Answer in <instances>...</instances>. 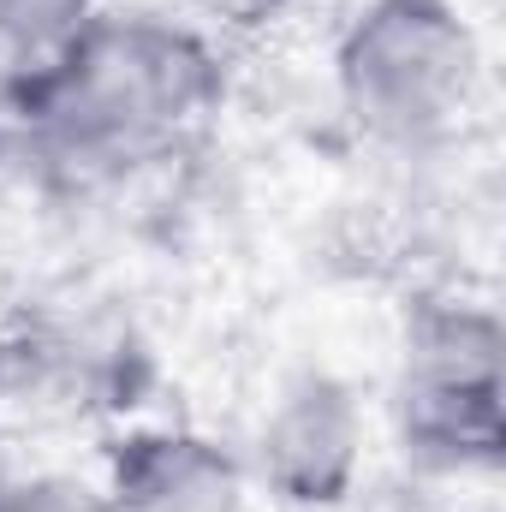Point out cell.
I'll use <instances>...</instances> for the list:
<instances>
[{
  "label": "cell",
  "mask_w": 506,
  "mask_h": 512,
  "mask_svg": "<svg viewBox=\"0 0 506 512\" xmlns=\"http://www.w3.org/2000/svg\"><path fill=\"white\" fill-rule=\"evenodd\" d=\"M227 96L215 42L161 12H90L24 60L6 102L36 149L72 167H131L203 126Z\"/></svg>",
  "instance_id": "obj_1"
},
{
  "label": "cell",
  "mask_w": 506,
  "mask_h": 512,
  "mask_svg": "<svg viewBox=\"0 0 506 512\" xmlns=\"http://www.w3.org/2000/svg\"><path fill=\"white\" fill-rule=\"evenodd\" d=\"M477 84L483 48L453 0H370L334 48L340 108L381 149L453 143Z\"/></svg>",
  "instance_id": "obj_2"
},
{
  "label": "cell",
  "mask_w": 506,
  "mask_h": 512,
  "mask_svg": "<svg viewBox=\"0 0 506 512\" xmlns=\"http://www.w3.org/2000/svg\"><path fill=\"white\" fill-rule=\"evenodd\" d=\"M501 316L471 298H429L405 322L393 429L423 471H495L506 447L501 417Z\"/></svg>",
  "instance_id": "obj_3"
},
{
  "label": "cell",
  "mask_w": 506,
  "mask_h": 512,
  "mask_svg": "<svg viewBox=\"0 0 506 512\" xmlns=\"http://www.w3.org/2000/svg\"><path fill=\"white\" fill-rule=\"evenodd\" d=\"M364 411L358 393L328 370H298L274 393L256 429V477L280 507L328 512L358 489Z\"/></svg>",
  "instance_id": "obj_4"
},
{
  "label": "cell",
  "mask_w": 506,
  "mask_h": 512,
  "mask_svg": "<svg viewBox=\"0 0 506 512\" xmlns=\"http://www.w3.org/2000/svg\"><path fill=\"white\" fill-rule=\"evenodd\" d=\"M96 512H245V465L197 429H131L108 447Z\"/></svg>",
  "instance_id": "obj_5"
},
{
  "label": "cell",
  "mask_w": 506,
  "mask_h": 512,
  "mask_svg": "<svg viewBox=\"0 0 506 512\" xmlns=\"http://www.w3.org/2000/svg\"><path fill=\"white\" fill-rule=\"evenodd\" d=\"M96 12V0H0V48L24 60L48 54L54 42H66L84 18Z\"/></svg>",
  "instance_id": "obj_6"
},
{
  "label": "cell",
  "mask_w": 506,
  "mask_h": 512,
  "mask_svg": "<svg viewBox=\"0 0 506 512\" xmlns=\"http://www.w3.org/2000/svg\"><path fill=\"white\" fill-rule=\"evenodd\" d=\"M0 512H96V495L72 483H0Z\"/></svg>",
  "instance_id": "obj_7"
},
{
  "label": "cell",
  "mask_w": 506,
  "mask_h": 512,
  "mask_svg": "<svg viewBox=\"0 0 506 512\" xmlns=\"http://www.w3.org/2000/svg\"><path fill=\"white\" fill-rule=\"evenodd\" d=\"M6 399H12V387H6V364H0V411H6Z\"/></svg>",
  "instance_id": "obj_8"
}]
</instances>
